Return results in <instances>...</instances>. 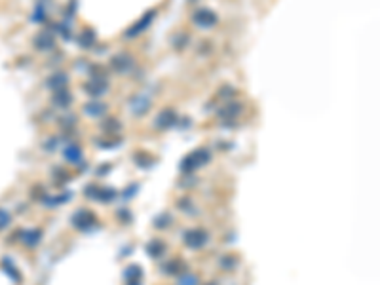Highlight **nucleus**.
I'll return each mask as SVG.
<instances>
[{
    "mask_svg": "<svg viewBox=\"0 0 380 285\" xmlns=\"http://www.w3.org/2000/svg\"><path fill=\"white\" fill-rule=\"evenodd\" d=\"M207 162H209V152H207L206 148H198V150H194L192 154H188L187 158H185V162L181 164V169L185 173H192L196 167L204 166Z\"/></svg>",
    "mask_w": 380,
    "mask_h": 285,
    "instance_id": "obj_1",
    "label": "nucleus"
},
{
    "mask_svg": "<svg viewBox=\"0 0 380 285\" xmlns=\"http://www.w3.org/2000/svg\"><path fill=\"white\" fill-rule=\"evenodd\" d=\"M217 21H219L217 13L213 10H209V8H198L192 13V23L196 27H200V29H211V27L217 25Z\"/></svg>",
    "mask_w": 380,
    "mask_h": 285,
    "instance_id": "obj_2",
    "label": "nucleus"
},
{
    "mask_svg": "<svg viewBox=\"0 0 380 285\" xmlns=\"http://www.w3.org/2000/svg\"><path fill=\"white\" fill-rule=\"evenodd\" d=\"M133 65H135L133 57H131L129 53H126V52L116 53L113 59H110V67H113V71H114V73H118V74L129 73V71L133 69Z\"/></svg>",
    "mask_w": 380,
    "mask_h": 285,
    "instance_id": "obj_3",
    "label": "nucleus"
},
{
    "mask_svg": "<svg viewBox=\"0 0 380 285\" xmlns=\"http://www.w3.org/2000/svg\"><path fill=\"white\" fill-rule=\"evenodd\" d=\"M108 90V80L103 78H90L84 84V92L92 97V99H101Z\"/></svg>",
    "mask_w": 380,
    "mask_h": 285,
    "instance_id": "obj_4",
    "label": "nucleus"
},
{
    "mask_svg": "<svg viewBox=\"0 0 380 285\" xmlns=\"http://www.w3.org/2000/svg\"><path fill=\"white\" fill-rule=\"evenodd\" d=\"M154 17H156V12H154V10L147 12L139 21H137V23H133V25H131V29H127L124 36H126V38H137V36H139L143 31H147L148 27H150V23H152Z\"/></svg>",
    "mask_w": 380,
    "mask_h": 285,
    "instance_id": "obj_5",
    "label": "nucleus"
},
{
    "mask_svg": "<svg viewBox=\"0 0 380 285\" xmlns=\"http://www.w3.org/2000/svg\"><path fill=\"white\" fill-rule=\"evenodd\" d=\"M127 105H129V108H131V113L135 116H143V114H147L150 111L152 99L148 95H133L131 99L127 101Z\"/></svg>",
    "mask_w": 380,
    "mask_h": 285,
    "instance_id": "obj_6",
    "label": "nucleus"
},
{
    "mask_svg": "<svg viewBox=\"0 0 380 285\" xmlns=\"http://www.w3.org/2000/svg\"><path fill=\"white\" fill-rule=\"evenodd\" d=\"M207 239H209L207 232L206 230H200V228L190 230V232L185 234V244H187L190 249H202V247L207 244Z\"/></svg>",
    "mask_w": 380,
    "mask_h": 285,
    "instance_id": "obj_7",
    "label": "nucleus"
},
{
    "mask_svg": "<svg viewBox=\"0 0 380 285\" xmlns=\"http://www.w3.org/2000/svg\"><path fill=\"white\" fill-rule=\"evenodd\" d=\"M175 122H177V113L171 111V108H166V111H162V113L156 116L154 126L158 127V129H169V127L175 126Z\"/></svg>",
    "mask_w": 380,
    "mask_h": 285,
    "instance_id": "obj_8",
    "label": "nucleus"
},
{
    "mask_svg": "<svg viewBox=\"0 0 380 285\" xmlns=\"http://www.w3.org/2000/svg\"><path fill=\"white\" fill-rule=\"evenodd\" d=\"M34 46L38 48L40 52H50L55 48V36L54 33H48V31H42V33L36 34L34 38Z\"/></svg>",
    "mask_w": 380,
    "mask_h": 285,
    "instance_id": "obj_9",
    "label": "nucleus"
},
{
    "mask_svg": "<svg viewBox=\"0 0 380 285\" xmlns=\"http://www.w3.org/2000/svg\"><path fill=\"white\" fill-rule=\"evenodd\" d=\"M108 111V106L99 99H92L90 103L84 105V113L90 118H99V116H105V113Z\"/></svg>",
    "mask_w": 380,
    "mask_h": 285,
    "instance_id": "obj_10",
    "label": "nucleus"
},
{
    "mask_svg": "<svg viewBox=\"0 0 380 285\" xmlns=\"http://www.w3.org/2000/svg\"><path fill=\"white\" fill-rule=\"evenodd\" d=\"M69 84V74L67 73H61V71H57V73H54L50 78H48V87H52L54 92H59V90H65Z\"/></svg>",
    "mask_w": 380,
    "mask_h": 285,
    "instance_id": "obj_11",
    "label": "nucleus"
},
{
    "mask_svg": "<svg viewBox=\"0 0 380 285\" xmlns=\"http://www.w3.org/2000/svg\"><path fill=\"white\" fill-rule=\"evenodd\" d=\"M52 103L59 108H67L71 103H73V93L69 92L67 87L65 90H59V92H54V97H52Z\"/></svg>",
    "mask_w": 380,
    "mask_h": 285,
    "instance_id": "obj_12",
    "label": "nucleus"
},
{
    "mask_svg": "<svg viewBox=\"0 0 380 285\" xmlns=\"http://www.w3.org/2000/svg\"><path fill=\"white\" fill-rule=\"evenodd\" d=\"M240 114H241V105H236V103H230V105H227L225 108L219 111V116L222 120H236V116H240Z\"/></svg>",
    "mask_w": 380,
    "mask_h": 285,
    "instance_id": "obj_13",
    "label": "nucleus"
},
{
    "mask_svg": "<svg viewBox=\"0 0 380 285\" xmlns=\"http://www.w3.org/2000/svg\"><path fill=\"white\" fill-rule=\"evenodd\" d=\"M65 160H67V162H71V164H78V162L82 160L80 145H74V143H71V145L65 148Z\"/></svg>",
    "mask_w": 380,
    "mask_h": 285,
    "instance_id": "obj_14",
    "label": "nucleus"
},
{
    "mask_svg": "<svg viewBox=\"0 0 380 285\" xmlns=\"http://www.w3.org/2000/svg\"><path fill=\"white\" fill-rule=\"evenodd\" d=\"M21 239H23V244H25V246L34 247L42 239V232H40V230H27V232H23Z\"/></svg>",
    "mask_w": 380,
    "mask_h": 285,
    "instance_id": "obj_15",
    "label": "nucleus"
},
{
    "mask_svg": "<svg viewBox=\"0 0 380 285\" xmlns=\"http://www.w3.org/2000/svg\"><path fill=\"white\" fill-rule=\"evenodd\" d=\"M95 44V33L92 29H86L82 33V38H80V46L82 48H92Z\"/></svg>",
    "mask_w": 380,
    "mask_h": 285,
    "instance_id": "obj_16",
    "label": "nucleus"
},
{
    "mask_svg": "<svg viewBox=\"0 0 380 285\" xmlns=\"http://www.w3.org/2000/svg\"><path fill=\"white\" fill-rule=\"evenodd\" d=\"M236 266V259L232 255H225L222 259H219V268H225V270H232Z\"/></svg>",
    "mask_w": 380,
    "mask_h": 285,
    "instance_id": "obj_17",
    "label": "nucleus"
},
{
    "mask_svg": "<svg viewBox=\"0 0 380 285\" xmlns=\"http://www.w3.org/2000/svg\"><path fill=\"white\" fill-rule=\"evenodd\" d=\"M10 223H12V215H10L6 209H2V207H0V230H4V228L10 225Z\"/></svg>",
    "mask_w": 380,
    "mask_h": 285,
    "instance_id": "obj_18",
    "label": "nucleus"
},
{
    "mask_svg": "<svg viewBox=\"0 0 380 285\" xmlns=\"http://www.w3.org/2000/svg\"><path fill=\"white\" fill-rule=\"evenodd\" d=\"M34 23H42V21L46 19V12H44V8H42V4H38L36 6V10H34V15H33Z\"/></svg>",
    "mask_w": 380,
    "mask_h": 285,
    "instance_id": "obj_19",
    "label": "nucleus"
},
{
    "mask_svg": "<svg viewBox=\"0 0 380 285\" xmlns=\"http://www.w3.org/2000/svg\"><path fill=\"white\" fill-rule=\"evenodd\" d=\"M187 279H190V281H185V279L181 278L179 285H198V278H196V276H190V278H187Z\"/></svg>",
    "mask_w": 380,
    "mask_h": 285,
    "instance_id": "obj_20",
    "label": "nucleus"
},
{
    "mask_svg": "<svg viewBox=\"0 0 380 285\" xmlns=\"http://www.w3.org/2000/svg\"><path fill=\"white\" fill-rule=\"evenodd\" d=\"M206 285H217V283H206Z\"/></svg>",
    "mask_w": 380,
    "mask_h": 285,
    "instance_id": "obj_21",
    "label": "nucleus"
}]
</instances>
